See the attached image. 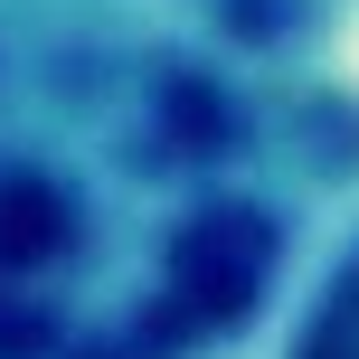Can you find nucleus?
I'll return each instance as SVG.
<instances>
[{"mask_svg":"<svg viewBox=\"0 0 359 359\" xmlns=\"http://www.w3.org/2000/svg\"><path fill=\"white\" fill-rule=\"evenodd\" d=\"M284 359H359V236L341 246V265L312 284V303H303V322H293Z\"/></svg>","mask_w":359,"mask_h":359,"instance_id":"1","label":"nucleus"}]
</instances>
